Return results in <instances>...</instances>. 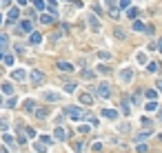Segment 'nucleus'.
Masks as SVG:
<instances>
[{"label":"nucleus","mask_w":162,"mask_h":153,"mask_svg":"<svg viewBox=\"0 0 162 153\" xmlns=\"http://www.w3.org/2000/svg\"><path fill=\"white\" fill-rule=\"evenodd\" d=\"M64 113L71 118L73 122H78V120H82V118H84V111H82V109H78V107H67V109H64Z\"/></svg>","instance_id":"f257e3e1"},{"label":"nucleus","mask_w":162,"mask_h":153,"mask_svg":"<svg viewBox=\"0 0 162 153\" xmlns=\"http://www.w3.org/2000/svg\"><path fill=\"white\" fill-rule=\"evenodd\" d=\"M98 95L100 98H111V84L109 82H100L98 84Z\"/></svg>","instance_id":"f03ea898"},{"label":"nucleus","mask_w":162,"mask_h":153,"mask_svg":"<svg viewBox=\"0 0 162 153\" xmlns=\"http://www.w3.org/2000/svg\"><path fill=\"white\" fill-rule=\"evenodd\" d=\"M31 31H33L31 20H22V22L18 24V33H31Z\"/></svg>","instance_id":"7ed1b4c3"},{"label":"nucleus","mask_w":162,"mask_h":153,"mask_svg":"<svg viewBox=\"0 0 162 153\" xmlns=\"http://www.w3.org/2000/svg\"><path fill=\"white\" fill-rule=\"evenodd\" d=\"M42 80H44V73L38 71V69H33V71H31V82H33V84H40Z\"/></svg>","instance_id":"20e7f679"},{"label":"nucleus","mask_w":162,"mask_h":153,"mask_svg":"<svg viewBox=\"0 0 162 153\" xmlns=\"http://www.w3.org/2000/svg\"><path fill=\"white\" fill-rule=\"evenodd\" d=\"M56 67H58V71H64V73H69V71H73V69H76L71 62H64V60H60Z\"/></svg>","instance_id":"39448f33"},{"label":"nucleus","mask_w":162,"mask_h":153,"mask_svg":"<svg viewBox=\"0 0 162 153\" xmlns=\"http://www.w3.org/2000/svg\"><path fill=\"white\" fill-rule=\"evenodd\" d=\"M53 138H56V140H60V142H62V140H67V131H64V126H60V124L56 126V131H53Z\"/></svg>","instance_id":"423d86ee"},{"label":"nucleus","mask_w":162,"mask_h":153,"mask_svg":"<svg viewBox=\"0 0 162 153\" xmlns=\"http://www.w3.org/2000/svg\"><path fill=\"white\" fill-rule=\"evenodd\" d=\"M78 100L82 102L84 107H91V105H94V98H91V93H80V95H78Z\"/></svg>","instance_id":"0eeeda50"},{"label":"nucleus","mask_w":162,"mask_h":153,"mask_svg":"<svg viewBox=\"0 0 162 153\" xmlns=\"http://www.w3.org/2000/svg\"><path fill=\"white\" fill-rule=\"evenodd\" d=\"M131 78H133V71L131 69H122L120 71V80L122 82H131Z\"/></svg>","instance_id":"6e6552de"},{"label":"nucleus","mask_w":162,"mask_h":153,"mask_svg":"<svg viewBox=\"0 0 162 153\" xmlns=\"http://www.w3.org/2000/svg\"><path fill=\"white\" fill-rule=\"evenodd\" d=\"M89 27L94 29V31H100V20H98V18H96L94 13L89 16Z\"/></svg>","instance_id":"1a4fd4ad"},{"label":"nucleus","mask_w":162,"mask_h":153,"mask_svg":"<svg viewBox=\"0 0 162 153\" xmlns=\"http://www.w3.org/2000/svg\"><path fill=\"white\" fill-rule=\"evenodd\" d=\"M42 100H49V102H60V95H58V93H51V91H44V93H42Z\"/></svg>","instance_id":"9d476101"},{"label":"nucleus","mask_w":162,"mask_h":153,"mask_svg":"<svg viewBox=\"0 0 162 153\" xmlns=\"http://www.w3.org/2000/svg\"><path fill=\"white\" fill-rule=\"evenodd\" d=\"M33 113H36V118H38V120H44V118L49 115V109H47V107H42V109H33Z\"/></svg>","instance_id":"9b49d317"},{"label":"nucleus","mask_w":162,"mask_h":153,"mask_svg":"<svg viewBox=\"0 0 162 153\" xmlns=\"http://www.w3.org/2000/svg\"><path fill=\"white\" fill-rule=\"evenodd\" d=\"M18 16H20V9H16V7H11L9 11H7V18L13 22V20H18Z\"/></svg>","instance_id":"f8f14e48"},{"label":"nucleus","mask_w":162,"mask_h":153,"mask_svg":"<svg viewBox=\"0 0 162 153\" xmlns=\"http://www.w3.org/2000/svg\"><path fill=\"white\" fill-rule=\"evenodd\" d=\"M29 42H31V44H40V42H42V33H36V31H31V36H29Z\"/></svg>","instance_id":"ddd939ff"},{"label":"nucleus","mask_w":162,"mask_h":153,"mask_svg":"<svg viewBox=\"0 0 162 153\" xmlns=\"http://www.w3.org/2000/svg\"><path fill=\"white\" fill-rule=\"evenodd\" d=\"M40 22H42V24H51V22H53V16H51V13H42V11H40Z\"/></svg>","instance_id":"4468645a"},{"label":"nucleus","mask_w":162,"mask_h":153,"mask_svg":"<svg viewBox=\"0 0 162 153\" xmlns=\"http://www.w3.org/2000/svg\"><path fill=\"white\" fill-rule=\"evenodd\" d=\"M11 78H13V80H25V78H27V73L22 71V69H16V71L11 73Z\"/></svg>","instance_id":"2eb2a0df"},{"label":"nucleus","mask_w":162,"mask_h":153,"mask_svg":"<svg viewBox=\"0 0 162 153\" xmlns=\"http://www.w3.org/2000/svg\"><path fill=\"white\" fill-rule=\"evenodd\" d=\"M102 115H104V118H109V120H115V118H118V111H115V109H104V111H102Z\"/></svg>","instance_id":"dca6fc26"},{"label":"nucleus","mask_w":162,"mask_h":153,"mask_svg":"<svg viewBox=\"0 0 162 153\" xmlns=\"http://www.w3.org/2000/svg\"><path fill=\"white\" fill-rule=\"evenodd\" d=\"M9 47V38H7V33H0V51H5Z\"/></svg>","instance_id":"f3484780"},{"label":"nucleus","mask_w":162,"mask_h":153,"mask_svg":"<svg viewBox=\"0 0 162 153\" xmlns=\"http://www.w3.org/2000/svg\"><path fill=\"white\" fill-rule=\"evenodd\" d=\"M138 13H140V11H138L135 7H127V18H131V20H135V18H138Z\"/></svg>","instance_id":"a211bd4d"},{"label":"nucleus","mask_w":162,"mask_h":153,"mask_svg":"<svg viewBox=\"0 0 162 153\" xmlns=\"http://www.w3.org/2000/svg\"><path fill=\"white\" fill-rule=\"evenodd\" d=\"M133 31H140V33H144V22H140V20H133Z\"/></svg>","instance_id":"6ab92c4d"},{"label":"nucleus","mask_w":162,"mask_h":153,"mask_svg":"<svg viewBox=\"0 0 162 153\" xmlns=\"http://www.w3.org/2000/svg\"><path fill=\"white\" fill-rule=\"evenodd\" d=\"M9 124H11V122H9V118H7V115L0 118V129H3V131H7V129H9Z\"/></svg>","instance_id":"aec40b11"},{"label":"nucleus","mask_w":162,"mask_h":153,"mask_svg":"<svg viewBox=\"0 0 162 153\" xmlns=\"http://www.w3.org/2000/svg\"><path fill=\"white\" fill-rule=\"evenodd\" d=\"M3 93H5V95H13V87H11L9 82H3Z\"/></svg>","instance_id":"412c9836"},{"label":"nucleus","mask_w":162,"mask_h":153,"mask_svg":"<svg viewBox=\"0 0 162 153\" xmlns=\"http://www.w3.org/2000/svg\"><path fill=\"white\" fill-rule=\"evenodd\" d=\"M25 109H27V111H33V109H36V100L27 98V100H25Z\"/></svg>","instance_id":"4be33fe9"},{"label":"nucleus","mask_w":162,"mask_h":153,"mask_svg":"<svg viewBox=\"0 0 162 153\" xmlns=\"http://www.w3.org/2000/svg\"><path fill=\"white\" fill-rule=\"evenodd\" d=\"M84 120H87L89 124H94V126H98V118H96L94 113H87V115H84Z\"/></svg>","instance_id":"5701e85b"},{"label":"nucleus","mask_w":162,"mask_h":153,"mask_svg":"<svg viewBox=\"0 0 162 153\" xmlns=\"http://www.w3.org/2000/svg\"><path fill=\"white\" fill-rule=\"evenodd\" d=\"M33 149H36V153H47V144H42V142H36Z\"/></svg>","instance_id":"b1692460"},{"label":"nucleus","mask_w":162,"mask_h":153,"mask_svg":"<svg viewBox=\"0 0 162 153\" xmlns=\"http://www.w3.org/2000/svg\"><path fill=\"white\" fill-rule=\"evenodd\" d=\"M158 69H160V64H158V62H149V64H147V71H149V73H155Z\"/></svg>","instance_id":"393cba45"},{"label":"nucleus","mask_w":162,"mask_h":153,"mask_svg":"<svg viewBox=\"0 0 162 153\" xmlns=\"http://www.w3.org/2000/svg\"><path fill=\"white\" fill-rule=\"evenodd\" d=\"M7 107H9V109H16V107H18V100H16L13 95H9V100H7Z\"/></svg>","instance_id":"a878e982"},{"label":"nucleus","mask_w":162,"mask_h":153,"mask_svg":"<svg viewBox=\"0 0 162 153\" xmlns=\"http://www.w3.org/2000/svg\"><path fill=\"white\" fill-rule=\"evenodd\" d=\"M144 95H147L149 100H155V95H158V91H155V89H147V91H144Z\"/></svg>","instance_id":"bb28decb"},{"label":"nucleus","mask_w":162,"mask_h":153,"mask_svg":"<svg viewBox=\"0 0 162 153\" xmlns=\"http://www.w3.org/2000/svg\"><path fill=\"white\" fill-rule=\"evenodd\" d=\"M64 91H67V93H73V91H76V84H73V82H64Z\"/></svg>","instance_id":"cd10ccee"},{"label":"nucleus","mask_w":162,"mask_h":153,"mask_svg":"<svg viewBox=\"0 0 162 153\" xmlns=\"http://www.w3.org/2000/svg\"><path fill=\"white\" fill-rule=\"evenodd\" d=\"M144 107H147V111H153V109H158V102H155V100H151V102H147Z\"/></svg>","instance_id":"c85d7f7f"},{"label":"nucleus","mask_w":162,"mask_h":153,"mask_svg":"<svg viewBox=\"0 0 162 153\" xmlns=\"http://www.w3.org/2000/svg\"><path fill=\"white\" fill-rule=\"evenodd\" d=\"M144 33H147V36H153V33H155L153 24H144Z\"/></svg>","instance_id":"c756f323"},{"label":"nucleus","mask_w":162,"mask_h":153,"mask_svg":"<svg viewBox=\"0 0 162 153\" xmlns=\"http://www.w3.org/2000/svg\"><path fill=\"white\" fill-rule=\"evenodd\" d=\"M40 142H42V144H51L53 138H51V135H40Z\"/></svg>","instance_id":"7c9ffc66"},{"label":"nucleus","mask_w":162,"mask_h":153,"mask_svg":"<svg viewBox=\"0 0 162 153\" xmlns=\"http://www.w3.org/2000/svg\"><path fill=\"white\" fill-rule=\"evenodd\" d=\"M113 36L118 38V40H124V31H122V29H115V31H113Z\"/></svg>","instance_id":"2f4dec72"},{"label":"nucleus","mask_w":162,"mask_h":153,"mask_svg":"<svg viewBox=\"0 0 162 153\" xmlns=\"http://www.w3.org/2000/svg\"><path fill=\"white\" fill-rule=\"evenodd\" d=\"M151 124H153V120L144 115V118H142V126H147V129H149V126H151Z\"/></svg>","instance_id":"473e14b6"},{"label":"nucleus","mask_w":162,"mask_h":153,"mask_svg":"<svg viewBox=\"0 0 162 153\" xmlns=\"http://www.w3.org/2000/svg\"><path fill=\"white\" fill-rule=\"evenodd\" d=\"M3 60H5V64H9V67L13 64V56H9V54H7V56H3Z\"/></svg>","instance_id":"72a5a7b5"},{"label":"nucleus","mask_w":162,"mask_h":153,"mask_svg":"<svg viewBox=\"0 0 162 153\" xmlns=\"http://www.w3.org/2000/svg\"><path fill=\"white\" fill-rule=\"evenodd\" d=\"M138 62H140V64H147V56L144 54H138V58H135Z\"/></svg>","instance_id":"f704fd0d"},{"label":"nucleus","mask_w":162,"mask_h":153,"mask_svg":"<svg viewBox=\"0 0 162 153\" xmlns=\"http://www.w3.org/2000/svg\"><path fill=\"white\" fill-rule=\"evenodd\" d=\"M138 153H149V146L147 144H138Z\"/></svg>","instance_id":"c9c22d12"},{"label":"nucleus","mask_w":162,"mask_h":153,"mask_svg":"<svg viewBox=\"0 0 162 153\" xmlns=\"http://www.w3.org/2000/svg\"><path fill=\"white\" fill-rule=\"evenodd\" d=\"M149 135H151V131H147V133H140V135H138L135 140H138V142H142V140H147Z\"/></svg>","instance_id":"e433bc0d"},{"label":"nucleus","mask_w":162,"mask_h":153,"mask_svg":"<svg viewBox=\"0 0 162 153\" xmlns=\"http://www.w3.org/2000/svg\"><path fill=\"white\" fill-rule=\"evenodd\" d=\"M18 142H20V144H25V142H27V138H25V131H22V129H20V135H18Z\"/></svg>","instance_id":"4c0bfd02"},{"label":"nucleus","mask_w":162,"mask_h":153,"mask_svg":"<svg viewBox=\"0 0 162 153\" xmlns=\"http://www.w3.org/2000/svg\"><path fill=\"white\" fill-rule=\"evenodd\" d=\"M122 111H124V113H129V111H131V107H129V100H124V102H122Z\"/></svg>","instance_id":"58836bf2"},{"label":"nucleus","mask_w":162,"mask_h":153,"mask_svg":"<svg viewBox=\"0 0 162 153\" xmlns=\"http://www.w3.org/2000/svg\"><path fill=\"white\" fill-rule=\"evenodd\" d=\"M25 135H29V138H33V135H36V131L31 129V126H27V129H25Z\"/></svg>","instance_id":"ea45409f"},{"label":"nucleus","mask_w":162,"mask_h":153,"mask_svg":"<svg viewBox=\"0 0 162 153\" xmlns=\"http://www.w3.org/2000/svg\"><path fill=\"white\" fill-rule=\"evenodd\" d=\"M3 140H5L7 144H11V142H13V135H9V133H5V135H3Z\"/></svg>","instance_id":"a19ab883"},{"label":"nucleus","mask_w":162,"mask_h":153,"mask_svg":"<svg viewBox=\"0 0 162 153\" xmlns=\"http://www.w3.org/2000/svg\"><path fill=\"white\" fill-rule=\"evenodd\" d=\"M73 153H82V144H80V142L73 144Z\"/></svg>","instance_id":"79ce46f5"},{"label":"nucleus","mask_w":162,"mask_h":153,"mask_svg":"<svg viewBox=\"0 0 162 153\" xmlns=\"http://www.w3.org/2000/svg\"><path fill=\"white\" fill-rule=\"evenodd\" d=\"M78 131H80V133H89V126H87V124H80Z\"/></svg>","instance_id":"37998d69"},{"label":"nucleus","mask_w":162,"mask_h":153,"mask_svg":"<svg viewBox=\"0 0 162 153\" xmlns=\"http://www.w3.org/2000/svg\"><path fill=\"white\" fill-rule=\"evenodd\" d=\"M131 5V0H120V9H127Z\"/></svg>","instance_id":"c03bdc74"},{"label":"nucleus","mask_w":162,"mask_h":153,"mask_svg":"<svg viewBox=\"0 0 162 153\" xmlns=\"http://www.w3.org/2000/svg\"><path fill=\"white\" fill-rule=\"evenodd\" d=\"M102 60H107V58H111V54H109V51H100V54H98Z\"/></svg>","instance_id":"a18cd8bd"},{"label":"nucleus","mask_w":162,"mask_h":153,"mask_svg":"<svg viewBox=\"0 0 162 153\" xmlns=\"http://www.w3.org/2000/svg\"><path fill=\"white\" fill-rule=\"evenodd\" d=\"M13 49H16V54H22V51H25V47H22V44H16Z\"/></svg>","instance_id":"49530a36"},{"label":"nucleus","mask_w":162,"mask_h":153,"mask_svg":"<svg viewBox=\"0 0 162 153\" xmlns=\"http://www.w3.org/2000/svg\"><path fill=\"white\" fill-rule=\"evenodd\" d=\"M0 3H3L5 7H11V0H0Z\"/></svg>","instance_id":"de8ad7c7"},{"label":"nucleus","mask_w":162,"mask_h":153,"mask_svg":"<svg viewBox=\"0 0 162 153\" xmlns=\"http://www.w3.org/2000/svg\"><path fill=\"white\" fill-rule=\"evenodd\" d=\"M155 84H158V91H162V80H158Z\"/></svg>","instance_id":"09e8293b"},{"label":"nucleus","mask_w":162,"mask_h":153,"mask_svg":"<svg viewBox=\"0 0 162 153\" xmlns=\"http://www.w3.org/2000/svg\"><path fill=\"white\" fill-rule=\"evenodd\" d=\"M158 51H162V38L158 40Z\"/></svg>","instance_id":"8fccbe9b"},{"label":"nucleus","mask_w":162,"mask_h":153,"mask_svg":"<svg viewBox=\"0 0 162 153\" xmlns=\"http://www.w3.org/2000/svg\"><path fill=\"white\" fill-rule=\"evenodd\" d=\"M18 5H22V7H25V5H27V0H18Z\"/></svg>","instance_id":"3c124183"},{"label":"nucleus","mask_w":162,"mask_h":153,"mask_svg":"<svg viewBox=\"0 0 162 153\" xmlns=\"http://www.w3.org/2000/svg\"><path fill=\"white\" fill-rule=\"evenodd\" d=\"M0 153H9V151H7V149H5V146H0Z\"/></svg>","instance_id":"603ef678"},{"label":"nucleus","mask_w":162,"mask_h":153,"mask_svg":"<svg viewBox=\"0 0 162 153\" xmlns=\"http://www.w3.org/2000/svg\"><path fill=\"white\" fill-rule=\"evenodd\" d=\"M0 107H3V98H0Z\"/></svg>","instance_id":"864d4df0"},{"label":"nucleus","mask_w":162,"mask_h":153,"mask_svg":"<svg viewBox=\"0 0 162 153\" xmlns=\"http://www.w3.org/2000/svg\"><path fill=\"white\" fill-rule=\"evenodd\" d=\"M0 22H3V16H0Z\"/></svg>","instance_id":"5fc2aeb1"}]
</instances>
